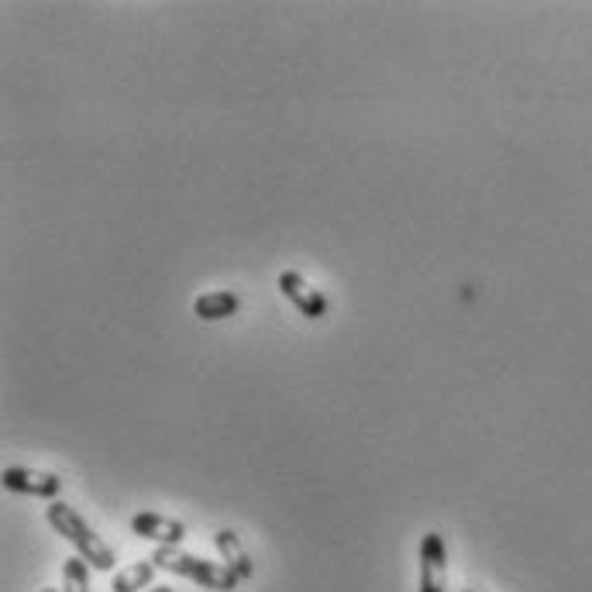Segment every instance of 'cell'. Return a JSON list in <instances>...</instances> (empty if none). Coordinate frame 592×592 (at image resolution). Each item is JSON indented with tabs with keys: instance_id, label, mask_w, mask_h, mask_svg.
<instances>
[{
	"instance_id": "6da1fadb",
	"label": "cell",
	"mask_w": 592,
	"mask_h": 592,
	"mask_svg": "<svg viewBox=\"0 0 592 592\" xmlns=\"http://www.w3.org/2000/svg\"><path fill=\"white\" fill-rule=\"evenodd\" d=\"M46 516H49V524L77 548V554L80 559L90 565V569H97V572H114V551L103 544L97 534H93V528L87 524V520L69 506V503H62V500H52L49 503V510H46Z\"/></svg>"
},
{
	"instance_id": "7a4b0ae2",
	"label": "cell",
	"mask_w": 592,
	"mask_h": 592,
	"mask_svg": "<svg viewBox=\"0 0 592 592\" xmlns=\"http://www.w3.org/2000/svg\"><path fill=\"white\" fill-rule=\"evenodd\" d=\"M152 562L172 575H183L203 589H214V592H234L238 589V575L224 565V562H207L197 559V554H187L180 548H155Z\"/></svg>"
},
{
	"instance_id": "3957f363",
	"label": "cell",
	"mask_w": 592,
	"mask_h": 592,
	"mask_svg": "<svg viewBox=\"0 0 592 592\" xmlns=\"http://www.w3.org/2000/svg\"><path fill=\"white\" fill-rule=\"evenodd\" d=\"M448 585V551L438 531H428L421 541V572H417V592H444Z\"/></svg>"
},
{
	"instance_id": "277c9868",
	"label": "cell",
	"mask_w": 592,
	"mask_h": 592,
	"mask_svg": "<svg viewBox=\"0 0 592 592\" xmlns=\"http://www.w3.org/2000/svg\"><path fill=\"white\" fill-rule=\"evenodd\" d=\"M4 490L8 493H18V496H34V500H56L59 490H62V479L56 472H39V469H21V465H11L4 469Z\"/></svg>"
},
{
	"instance_id": "5b68a950",
	"label": "cell",
	"mask_w": 592,
	"mask_h": 592,
	"mask_svg": "<svg viewBox=\"0 0 592 592\" xmlns=\"http://www.w3.org/2000/svg\"><path fill=\"white\" fill-rule=\"evenodd\" d=\"M275 287H280V293L303 313L307 321H321L324 313H328V297L318 290V287H310L300 272L287 269L280 272V280H275Z\"/></svg>"
},
{
	"instance_id": "8992f818",
	"label": "cell",
	"mask_w": 592,
	"mask_h": 592,
	"mask_svg": "<svg viewBox=\"0 0 592 592\" xmlns=\"http://www.w3.org/2000/svg\"><path fill=\"white\" fill-rule=\"evenodd\" d=\"M131 531L146 541H155L159 548H180L187 538V524H180V520H172V516H162V513L131 516Z\"/></svg>"
},
{
	"instance_id": "52a82bcc",
	"label": "cell",
	"mask_w": 592,
	"mask_h": 592,
	"mask_svg": "<svg viewBox=\"0 0 592 592\" xmlns=\"http://www.w3.org/2000/svg\"><path fill=\"white\" fill-rule=\"evenodd\" d=\"M241 310V297L231 293V290H214V293H200L193 300V313L200 321H224V318H234Z\"/></svg>"
},
{
	"instance_id": "ba28073f",
	"label": "cell",
	"mask_w": 592,
	"mask_h": 592,
	"mask_svg": "<svg viewBox=\"0 0 592 592\" xmlns=\"http://www.w3.org/2000/svg\"><path fill=\"white\" fill-rule=\"evenodd\" d=\"M214 544H218V551H221V559H224V565L238 575V582H245V579H252V572H255V565H252V559H249V551H245V544L238 541V534L234 531H218L214 534Z\"/></svg>"
},
{
	"instance_id": "9c48e42d",
	"label": "cell",
	"mask_w": 592,
	"mask_h": 592,
	"mask_svg": "<svg viewBox=\"0 0 592 592\" xmlns=\"http://www.w3.org/2000/svg\"><path fill=\"white\" fill-rule=\"evenodd\" d=\"M155 572H159V565H155L152 559H146V562H134V565H128V569H121V572L114 575L111 592H142V589H149V585H152Z\"/></svg>"
},
{
	"instance_id": "30bf717a",
	"label": "cell",
	"mask_w": 592,
	"mask_h": 592,
	"mask_svg": "<svg viewBox=\"0 0 592 592\" xmlns=\"http://www.w3.org/2000/svg\"><path fill=\"white\" fill-rule=\"evenodd\" d=\"M62 592H90V565L83 559H69L62 565Z\"/></svg>"
},
{
	"instance_id": "8fae6325",
	"label": "cell",
	"mask_w": 592,
	"mask_h": 592,
	"mask_svg": "<svg viewBox=\"0 0 592 592\" xmlns=\"http://www.w3.org/2000/svg\"><path fill=\"white\" fill-rule=\"evenodd\" d=\"M149 592H177V589H169V585H152Z\"/></svg>"
},
{
	"instance_id": "7c38bea8",
	"label": "cell",
	"mask_w": 592,
	"mask_h": 592,
	"mask_svg": "<svg viewBox=\"0 0 592 592\" xmlns=\"http://www.w3.org/2000/svg\"><path fill=\"white\" fill-rule=\"evenodd\" d=\"M42 592H59V589H42Z\"/></svg>"
},
{
	"instance_id": "4fadbf2b",
	"label": "cell",
	"mask_w": 592,
	"mask_h": 592,
	"mask_svg": "<svg viewBox=\"0 0 592 592\" xmlns=\"http://www.w3.org/2000/svg\"><path fill=\"white\" fill-rule=\"evenodd\" d=\"M462 592H472V589H462Z\"/></svg>"
}]
</instances>
